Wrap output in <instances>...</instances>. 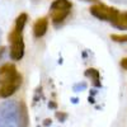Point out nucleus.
<instances>
[{
  "instance_id": "obj_6",
  "label": "nucleus",
  "mask_w": 127,
  "mask_h": 127,
  "mask_svg": "<svg viewBox=\"0 0 127 127\" xmlns=\"http://www.w3.org/2000/svg\"><path fill=\"white\" fill-rule=\"evenodd\" d=\"M48 28V19L47 18H38L33 26V34L36 38H41L46 34Z\"/></svg>"
},
{
  "instance_id": "obj_12",
  "label": "nucleus",
  "mask_w": 127,
  "mask_h": 127,
  "mask_svg": "<svg viewBox=\"0 0 127 127\" xmlns=\"http://www.w3.org/2000/svg\"><path fill=\"white\" fill-rule=\"evenodd\" d=\"M56 118H57L60 122H64V121H66L67 114H66V113H60V112H56Z\"/></svg>"
},
{
  "instance_id": "obj_11",
  "label": "nucleus",
  "mask_w": 127,
  "mask_h": 127,
  "mask_svg": "<svg viewBox=\"0 0 127 127\" xmlns=\"http://www.w3.org/2000/svg\"><path fill=\"white\" fill-rule=\"evenodd\" d=\"M87 88V84L85 83H79V84H75V85L72 87V89H74V92H79V90H83V89H85Z\"/></svg>"
},
{
  "instance_id": "obj_10",
  "label": "nucleus",
  "mask_w": 127,
  "mask_h": 127,
  "mask_svg": "<svg viewBox=\"0 0 127 127\" xmlns=\"http://www.w3.org/2000/svg\"><path fill=\"white\" fill-rule=\"evenodd\" d=\"M111 39L117 42V43H126L127 42V34H111Z\"/></svg>"
},
{
  "instance_id": "obj_8",
  "label": "nucleus",
  "mask_w": 127,
  "mask_h": 127,
  "mask_svg": "<svg viewBox=\"0 0 127 127\" xmlns=\"http://www.w3.org/2000/svg\"><path fill=\"white\" fill-rule=\"evenodd\" d=\"M85 76L89 78V79L92 80V83H93L94 87H97V88H100V87H102V83H100V74H99V71H98L97 69H93V67L88 69V70L85 71Z\"/></svg>"
},
{
  "instance_id": "obj_14",
  "label": "nucleus",
  "mask_w": 127,
  "mask_h": 127,
  "mask_svg": "<svg viewBox=\"0 0 127 127\" xmlns=\"http://www.w3.org/2000/svg\"><path fill=\"white\" fill-rule=\"evenodd\" d=\"M121 66H122L123 69H126V70H127V57H125V59H122V60H121Z\"/></svg>"
},
{
  "instance_id": "obj_15",
  "label": "nucleus",
  "mask_w": 127,
  "mask_h": 127,
  "mask_svg": "<svg viewBox=\"0 0 127 127\" xmlns=\"http://www.w3.org/2000/svg\"><path fill=\"white\" fill-rule=\"evenodd\" d=\"M114 3H127V0H112Z\"/></svg>"
},
{
  "instance_id": "obj_16",
  "label": "nucleus",
  "mask_w": 127,
  "mask_h": 127,
  "mask_svg": "<svg viewBox=\"0 0 127 127\" xmlns=\"http://www.w3.org/2000/svg\"><path fill=\"white\" fill-rule=\"evenodd\" d=\"M72 103H78V99L76 98H72Z\"/></svg>"
},
{
  "instance_id": "obj_9",
  "label": "nucleus",
  "mask_w": 127,
  "mask_h": 127,
  "mask_svg": "<svg viewBox=\"0 0 127 127\" xmlns=\"http://www.w3.org/2000/svg\"><path fill=\"white\" fill-rule=\"evenodd\" d=\"M112 26L118 29H127V12L120 13L117 19L114 22H112Z\"/></svg>"
},
{
  "instance_id": "obj_4",
  "label": "nucleus",
  "mask_w": 127,
  "mask_h": 127,
  "mask_svg": "<svg viewBox=\"0 0 127 127\" xmlns=\"http://www.w3.org/2000/svg\"><path fill=\"white\" fill-rule=\"evenodd\" d=\"M72 8V3L70 0H54L50 6V15L51 20L56 27L61 26L64 23Z\"/></svg>"
},
{
  "instance_id": "obj_13",
  "label": "nucleus",
  "mask_w": 127,
  "mask_h": 127,
  "mask_svg": "<svg viewBox=\"0 0 127 127\" xmlns=\"http://www.w3.org/2000/svg\"><path fill=\"white\" fill-rule=\"evenodd\" d=\"M5 54H6V47L5 46H1V47H0V61L4 60Z\"/></svg>"
},
{
  "instance_id": "obj_17",
  "label": "nucleus",
  "mask_w": 127,
  "mask_h": 127,
  "mask_svg": "<svg viewBox=\"0 0 127 127\" xmlns=\"http://www.w3.org/2000/svg\"><path fill=\"white\" fill-rule=\"evenodd\" d=\"M84 1H92V3H94V1H97V0H84Z\"/></svg>"
},
{
  "instance_id": "obj_18",
  "label": "nucleus",
  "mask_w": 127,
  "mask_h": 127,
  "mask_svg": "<svg viewBox=\"0 0 127 127\" xmlns=\"http://www.w3.org/2000/svg\"><path fill=\"white\" fill-rule=\"evenodd\" d=\"M0 36H1V31H0Z\"/></svg>"
},
{
  "instance_id": "obj_2",
  "label": "nucleus",
  "mask_w": 127,
  "mask_h": 127,
  "mask_svg": "<svg viewBox=\"0 0 127 127\" xmlns=\"http://www.w3.org/2000/svg\"><path fill=\"white\" fill-rule=\"evenodd\" d=\"M22 84V75L13 64L0 66V98L13 95Z\"/></svg>"
},
{
  "instance_id": "obj_7",
  "label": "nucleus",
  "mask_w": 127,
  "mask_h": 127,
  "mask_svg": "<svg viewBox=\"0 0 127 127\" xmlns=\"http://www.w3.org/2000/svg\"><path fill=\"white\" fill-rule=\"evenodd\" d=\"M29 122L28 117V109L24 102H19L18 103V123L19 127H27Z\"/></svg>"
},
{
  "instance_id": "obj_1",
  "label": "nucleus",
  "mask_w": 127,
  "mask_h": 127,
  "mask_svg": "<svg viewBox=\"0 0 127 127\" xmlns=\"http://www.w3.org/2000/svg\"><path fill=\"white\" fill-rule=\"evenodd\" d=\"M28 20V15L26 13L19 14L15 19V24L12 32L8 36V41L10 45V59L14 61L22 60L24 56V41H23V29Z\"/></svg>"
},
{
  "instance_id": "obj_3",
  "label": "nucleus",
  "mask_w": 127,
  "mask_h": 127,
  "mask_svg": "<svg viewBox=\"0 0 127 127\" xmlns=\"http://www.w3.org/2000/svg\"><path fill=\"white\" fill-rule=\"evenodd\" d=\"M0 127H19L17 100H8L0 105Z\"/></svg>"
},
{
  "instance_id": "obj_5",
  "label": "nucleus",
  "mask_w": 127,
  "mask_h": 127,
  "mask_svg": "<svg viewBox=\"0 0 127 127\" xmlns=\"http://www.w3.org/2000/svg\"><path fill=\"white\" fill-rule=\"evenodd\" d=\"M89 12L93 17H95L99 20H105V22H114L117 19L118 14H120V10L116 9L113 6H108L105 4H95L93 6H90Z\"/></svg>"
}]
</instances>
